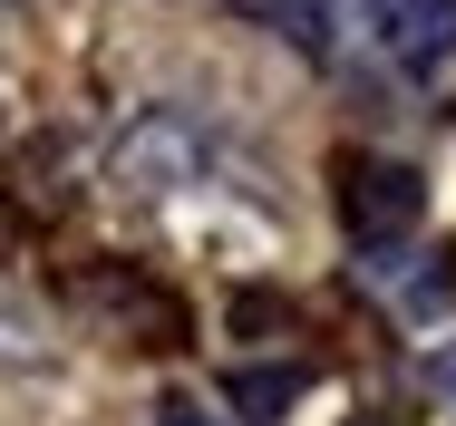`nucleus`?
Here are the masks:
<instances>
[{
	"instance_id": "nucleus-10",
	"label": "nucleus",
	"mask_w": 456,
	"mask_h": 426,
	"mask_svg": "<svg viewBox=\"0 0 456 426\" xmlns=\"http://www.w3.org/2000/svg\"><path fill=\"white\" fill-rule=\"evenodd\" d=\"M350 426H388V417H350Z\"/></svg>"
},
{
	"instance_id": "nucleus-1",
	"label": "nucleus",
	"mask_w": 456,
	"mask_h": 426,
	"mask_svg": "<svg viewBox=\"0 0 456 426\" xmlns=\"http://www.w3.org/2000/svg\"><path fill=\"white\" fill-rule=\"evenodd\" d=\"M418 213H428V184L418 165H398V156H340V223H350V243H398V233H418Z\"/></svg>"
},
{
	"instance_id": "nucleus-2",
	"label": "nucleus",
	"mask_w": 456,
	"mask_h": 426,
	"mask_svg": "<svg viewBox=\"0 0 456 426\" xmlns=\"http://www.w3.org/2000/svg\"><path fill=\"white\" fill-rule=\"evenodd\" d=\"M78 301H88L117 340H136V349H184V301H175V291H156L146 271H126V261L88 271V281H78Z\"/></svg>"
},
{
	"instance_id": "nucleus-8",
	"label": "nucleus",
	"mask_w": 456,
	"mask_h": 426,
	"mask_svg": "<svg viewBox=\"0 0 456 426\" xmlns=\"http://www.w3.org/2000/svg\"><path fill=\"white\" fill-rule=\"evenodd\" d=\"M428 378H437V398H456V340L437 349V358H428Z\"/></svg>"
},
{
	"instance_id": "nucleus-7",
	"label": "nucleus",
	"mask_w": 456,
	"mask_h": 426,
	"mask_svg": "<svg viewBox=\"0 0 456 426\" xmlns=\"http://www.w3.org/2000/svg\"><path fill=\"white\" fill-rule=\"evenodd\" d=\"M273 320H281V310L263 301V291H243V301H233V330H273Z\"/></svg>"
},
{
	"instance_id": "nucleus-5",
	"label": "nucleus",
	"mask_w": 456,
	"mask_h": 426,
	"mask_svg": "<svg viewBox=\"0 0 456 426\" xmlns=\"http://www.w3.org/2000/svg\"><path fill=\"white\" fill-rule=\"evenodd\" d=\"M0 204H10L20 223H59V213H69V146H59V136L20 146L10 174H0Z\"/></svg>"
},
{
	"instance_id": "nucleus-4",
	"label": "nucleus",
	"mask_w": 456,
	"mask_h": 426,
	"mask_svg": "<svg viewBox=\"0 0 456 426\" xmlns=\"http://www.w3.org/2000/svg\"><path fill=\"white\" fill-rule=\"evenodd\" d=\"M184 165H194V126H184L175 107L136 117V136L117 146V184H126V194H166V184H175Z\"/></svg>"
},
{
	"instance_id": "nucleus-9",
	"label": "nucleus",
	"mask_w": 456,
	"mask_h": 426,
	"mask_svg": "<svg viewBox=\"0 0 456 426\" xmlns=\"http://www.w3.org/2000/svg\"><path fill=\"white\" fill-rule=\"evenodd\" d=\"M156 417H166V426H194V407H184V398H166V407H156Z\"/></svg>"
},
{
	"instance_id": "nucleus-3",
	"label": "nucleus",
	"mask_w": 456,
	"mask_h": 426,
	"mask_svg": "<svg viewBox=\"0 0 456 426\" xmlns=\"http://www.w3.org/2000/svg\"><path fill=\"white\" fill-rule=\"evenodd\" d=\"M360 20H369V39L388 59H408V68L456 59V0H360Z\"/></svg>"
},
{
	"instance_id": "nucleus-6",
	"label": "nucleus",
	"mask_w": 456,
	"mask_h": 426,
	"mask_svg": "<svg viewBox=\"0 0 456 426\" xmlns=\"http://www.w3.org/2000/svg\"><path fill=\"white\" fill-rule=\"evenodd\" d=\"M224 398L243 407V426H273L291 398H301V368H233L224 378Z\"/></svg>"
}]
</instances>
